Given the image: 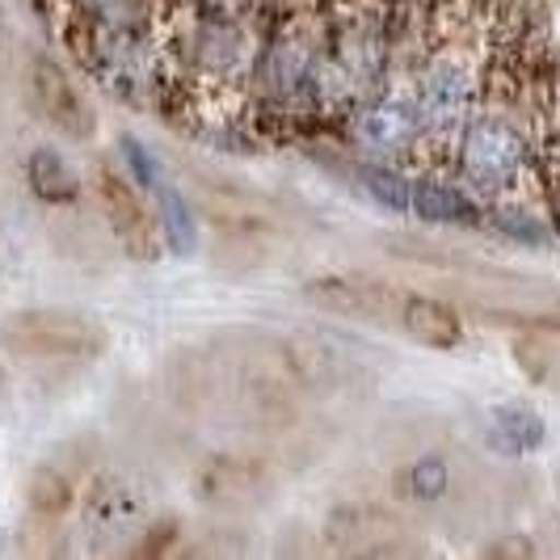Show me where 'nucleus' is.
Segmentation results:
<instances>
[{
  "label": "nucleus",
  "instance_id": "423d86ee",
  "mask_svg": "<svg viewBox=\"0 0 560 560\" xmlns=\"http://www.w3.org/2000/svg\"><path fill=\"white\" fill-rule=\"evenodd\" d=\"M396 325L405 334L430 346V350H455L464 346V320L459 312L443 304V300H430V295H400V308H396Z\"/></svg>",
  "mask_w": 560,
  "mask_h": 560
},
{
  "label": "nucleus",
  "instance_id": "f03ea898",
  "mask_svg": "<svg viewBox=\"0 0 560 560\" xmlns=\"http://www.w3.org/2000/svg\"><path fill=\"white\" fill-rule=\"evenodd\" d=\"M110 346L102 320L77 308H22L0 320V350L22 363H93Z\"/></svg>",
  "mask_w": 560,
  "mask_h": 560
},
{
  "label": "nucleus",
  "instance_id": "6e6552de",
  "mask_svg": "<svg viewBox=\"0 0 560 560\" xmlns=\"http://www.w3.org/2000/svg\"><path fill=\"white\" fill-rule=\"evenodd\" d=\"M544 439H548V425L527 405H502L489 413V425H485V443L510 459H523V455L539 451Z\"/></svg>",
  "mask_w": 560,
  "mask_h": 560
},
{
  "label": "nucleus",
  "instance_id": "9b49d317",
  "mask_svg": "<svg viewBox=\"0 0 560 560\" xmlns=\"http://www.w3.org/2000/svg\"><path fill=\"white\" fill-rule=\"evenodd\" d=\"M535 548L527 544V539H510V544H493L489 548V557H532Z\"/></svg>",
  "mask_w": 560,
  "mask_h": 560
},
{
  "label": "nucleus",
  "instance_id": "f8f14e48",
  "mask_svg": "<svg viewBox=\"0 0 560 560\" xmlns=\"http://www.w3.org/2000/svg\"><path fill=\"white\" fill-rule=\"evenodd\" d=\"M552 173L560 182V89H557V102H552Z\"/></svg>",
  "mask_w": 560,
  "mask_h": 560
},
{
  "label": "nucleus",
  "instance_id": "0eeeda50",
  "mask_svg": "<svg viewBox=\"0 0 560 560\" xmlns=\"http://www.w3.org/2000/svg\"><path fill=\"white\" fill-rule=\"evenodd\" d=\"M409 207L413 215L425 224H447V228H480L485 224V207L468 195L464 186H447V182H434L425 177L409 190Z\"/></svg>",
  "mask_w": 560,
  "mask_h": 560
},
{
  "label": "nucleus",
  "instance_id": "f257e3e1",
  "mask_svg": "<svg viewBox=\"0 0 560 560\" xmlns=\"http://www.w3.org/2000/svg\"><path fill=\"white\" fill-rule=\"evenodd\" d=\"M451 168L459 173V186L493 215L518 211L535 195V152L527 131L514 122L510 102H493V110L468 118Z\"/></svg>",
  "mask_w": 560,
  "mask_h": 560
},
{
  "label": "nucleus",
  "instance_id": "20e7f679",
  "mask_svg": "<svg viewBox=\"0 0 560 560\" xmlns=\"http://www.w3.org/2000/svg\"><path fill=\"white\" fill-rule=\"evenodd\" d=\"M26 89L34 110L43 114V122H51L59 136H68V140H93L97 136V110H93L89 93L59 68L56 59H30Z\"/></svg>",
  "mask_w": 560,
  "mask_h": 560
},
{
  "label": "nucleus",
  "instance_id": "7ed1b4c3",
  "mask_svg": "<svg viewBox=\"0 0 560 560\" xmlns=\"http://www.w3.org/2000/svg\"><path fill=\"white\" fill-rule=\"evenodd\" d=\"M93 198L102 207V220L110 228V236L118 241V249L131 261L152 266L161 257V224L152 215V207L143 202V195L110 165H93Z\"/></svg>",
  "mask_w": 560,
  "mask_h": 560
},
{
  "label": "nucleus",
  "instance_id": "1a4fd4ad",
  "mask_svg": "<svg viewBox=\"0 0 560 560\" xmlns=\"http://www.w3.org/2000/svg\"><path fill=\"white\" fill-rule=\"evenodd\" d=\"M72 498H77V480L68 477L63 468H56V464H38V468L30 472L26 505L34 518L51 523V518H59V514H68V510H72Z\"/></svg>",
  "mask_w": 560,
  "mask_h": 560
},
{
  "label": "nucleus",
  "instance_id": "39448f33",
  "mask_svg": "<svg viewBox=\"0 0 560 560\" xmlns=\"http://www.w3.org/2000/svg\"><path fill=\"white\" fill-rule=\"evenodd\" d=\"M270 468L261 459H245V455H215L198 468L195 477V493L207 505H253L270 493Z\"/></svg>",
  "mask_w": 560,
  "mask_h": 560
},
{
  "label": "nucleus",
  "instance_id": "9d476101",
  "mask_svg": "<svg viewBox=\"0 0 560 560\" xmlns=\"http://www.w3.org/2000/svg\"><path fill=\"white\" fill-rule=\"evenodd\" d=\"M405 489H409V498H418V502H439V498H447V489H451L447 459L421 455L418 464H409V472H405Z\"/></svg>",
  "mask_w": 560,
  "mask_h": 560
}]
</instances>
